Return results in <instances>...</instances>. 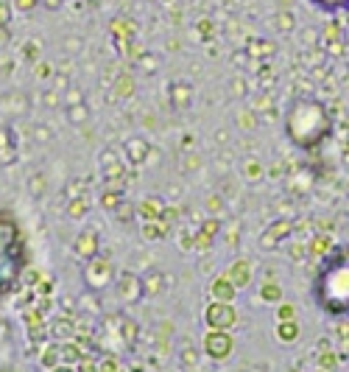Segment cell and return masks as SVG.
I'll list each match as a JSON object with an SVG mask.
<instances>
[{"label":"cell","instance_id":"cell-1","mask_svg":"<svg viewBox=\"0 0 349 372\" xmlns=\"http://www.w3.org/2000/svg\"><path fill=\"white\" fill-rule=\"evenodd\" d=\"M316 300L333 316L349 314V252L333 255L316 280Z\"/></svg>","mask_w":349,"mask_h":372},{"label":"cell","instance_id":"cell-2","mask_svg":"<svg viewBox=\"0 0 349 372\" xmlns=\"http://www.w3.org/2000/svg\"><path fill=\"white\" fill-rule=\"evenodd\" d=\"M288 138L302 146V149H313L324 140L327 129H330V120H327V112L322 104L316 101H296L288 112Z\"/></svg>","mask_w":349,"mask_h":372},{"label":"cell","instance_id":"cell-3","mask_svg":"<svg viewBox=\"0 0 349 372\" xmlns=\"http://www.w3.org/2000/svg\"><path fill=\"white\" fill-rule=\"evenodd\" d=\"M112 277H115L112 266H109L106 261H101V258H90V266L84 269V283L90 285L93 292H101L104 285L112 283Z\"/></svg>","mask_w":349,"mask_h":372},{"label":"cell","instance_id":"cell-4","mask_svg":"<svg viewBox=\"0 0 349 372\" xmlns=\"http://www.w3.org/2000/svg\"><path fill=\"white\" fill-rule=\"evenodd\" d=\"M76 255L78 258H84V261H90V258H95L98 255V235L95 232H81L78 238H76Z\"/></svg>","mask_w":349,"mask_h":372},{"label":"cell","instance_id":"cell-5","mask_svg":"<svg viewBox=\"0 0 349 372\" xmlns=\"http://www.w3.org/2000/svg\"><path fill=\"white\" fill-rule=\"evenodd\" d=\"M17 151V138L9 129H0V162H12Z\"/></svg>","mask_w":349,"mask_h":372},{"label":"cell","instance_id":"cell-6","mask_svg":"<svg viewBox=\"0 0 349 372\" xmlns=\"http://www.w3.org/2000/svg\"><path fill=\"white\" fill-rule=\"evenodd\" d=\"M67 120H70V123H81V120H87V107H84V101H81V104H70V109H67Z\"/></svg>","mask_w":349,"mask_h":372},{"label":"cell","instance_id":"cell-7","mask_svg":"<svg viewBox=\"0 0 349 372\" xmlns=\"http://www.w3.org/2000/svg\"><path fill=\"white\" fill-rule=\"evenodd\" d=\"M12 14H14V9H12V0H0V28H9Z\"/></svg>","mask_w":349,"mask_h":372},{"label":"cell","instance_id":"cell-8","mask_svg":"<svg viewBox=\"0 0 349 372\" xmlns=\"http://www.w3.org/2000/svg\"><path fill=\"white\" fill-rule=\"evenodd\" d=\"M36 6H39V0H12V9H14V12H20V14L34 12Z\"/></svg>","mask_w":349,"mask_h":372},{"label":"cell","instance_id":"cell-9","mask_svg":"<svg viewBox=\"0 0 349 372\" xmlns=\"http://www.w3.org/2000/svg\"><path fill=\"white\" fill-rule=\"evenodd\" d=\"M313 3L322 9H341V6H349V0H313Z\"/></svg>","mask_w":349,"mask_h":372},{"label":"cell","instance_id":"cell-10","mask_svg":"<svg viewBox=\"0 0 349 372\" xmlns=\"http://www.w3.org/2000/svg\"><path fill=\"white\" fill-rule=\"evenodd\" d=\"M9 336H12V325H9V319L0 316V344H6Z\"/></svg>","mask_w":349,"mask_h":372},{"label":"cell","instance_id":"cell-11","mask_svg":"<svg viewBox=\"0 0 349 372\" xmlns=\"http://www.w3.org/2000/svg\"><path fill=\"white\" fill-rule=\"evenodd\" d=\"M42 190H45V177H31V193L39 196Z\"/></svg>","mask_w":349,"mask_h":372},{"label":"cell","instance_id":"cell-12","mask_svg":"<svg viewBox=\"0 0 349 372\" xmlns=\"http://www.w3.org/2000/svg\"><path fill=\"white\" fill-rule=\"evenodd\" d=\"M84 101V96L78 93V87H70V93H67V104H81Z\"/></svg>","mask_w":349,"mask_h":372},{"label":"cell","instance_id":"cell-13","mask_svg":"<svg viewBox=\"0 0 349 372\" xmlns=\"http://www.w3.org/2000/svg\"><path fill=\"white\" fill-rule=\"evenodd\" d=\"M62 3H65V0H45V6H48V9H59Z\"/></svg>","mask_w":349,"mask_h":372}]
</instances>
